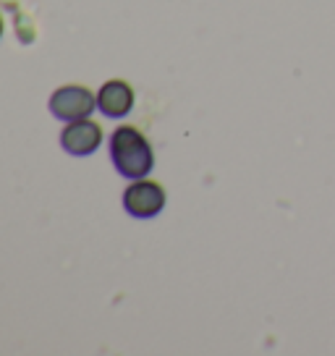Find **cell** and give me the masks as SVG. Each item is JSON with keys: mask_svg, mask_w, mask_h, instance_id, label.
<instances>
[{"mask_svg": "<svg viewBox=\"0 0 335 356\" xmlns=\"http://www.w3.org/2000/svg\"><path fill=\"white\" fill-rule=\"evenodd\" d=\"M111 160L123 178H145L155 168V152L147 136L134 126H118L111 134Z\"/></svg>", "mask_w": 335, "mask_h": 356, "instance_id": "6da1fadb", "label": "cell"}, {"mask_svg": "<svg viewBox=\"0 0 335 356\" xmlns=\"http://www.w3.org/2000/svg\"><path fill=\"white\" fill-rule=\"evenodd\" d=\"M165 189L157 181H147V178H136L131 186H126L123 191V210L131 218L147 220L155 218L165 207Z\"/></svg>", "mask_w": 335, "mask_h": 356, "instance_id": "7a4b0ae2", "label": "cell"}, {"mask_svg": "<svg viewBox=\"0 0 335 356\" xmlns=\"http://www.w3.org/2000/svg\"><path fill=\"white\" fill-rule=\"evenodd\" d=\"M97 108V97L81 84H66L58 87L50 97V113L58 121H79V118H90V113Z\"/></svg>", "mask_w": 335, "mask_h": 356, "instance_id": "3957f363", "label": "cell"}, {"mask_svg": "<svg viewBox=\"0 0 335 356\" xmlns=\"http://www.w3.org/2000/svg\"><path fill=\"white\" fill-rule=\"evenodd\" d=\"M100 145H102V126L97 121H90V118L68 121V126L60 134V147L74 157L92 155Z\"/></svg>", "mask_w": 335, "mask_h": 356, "instance_id": "277c9868", "label": "cell"}, {"mask_svg": "<svg viewBox=\"0 0 335 356\" xmlns=\"http://www.w3.org/2000/svg\"><path fill=\"white\" fill-rule=\"evenodd\" d=\"M97 108H100L108 118H123L126 113L134 108V89L123 79H111L105 81L97 92Z\"/></svg>", "mask_w": 335, "mask_h": 356, "instance_id": "5b68a950", "label": "cell"}, {"mask_svg": "<svg viewBox=\"0 0 335 356\" xmlns=\"http://www.w3.org/2000/svg\"><path fill=\"white\" fill-rule=\"evenodd\" d=\"M0 37H3V16H0Z\"/></svg>", "mask_w": 335, "mask_h": 356, "instance_id": "8992f818", "label": "cell"}]
</instances>
